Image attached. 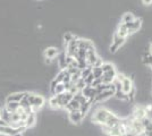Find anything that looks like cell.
Returning <instances> with one entry per match:
<instances>
[{
  "label": "cell",
  "mask_w": 152,
  "mask_h": 136,
  "mask_svg": "<svg viewBox=\"0 0 152 136\" xmlns=\"http://www.w3.org/2000/svg\"><path fill=\"white\" fill-rule=\"evenodd\" d=\"M133 89V83H132V79L128 77H125L124 81L121 82V90L124 91L125 93H128L129 91Z\"/></svg>",
  "instance_id": "13"
},
{
  "label": "cell",
  "mask_w": 152,
  "mask_h": 136,
  "mask_svg": "<svg viewBox=\"0 0 152 136\" xmlns=\"http://www.w3.org/2000/svg\"><path fill=\"white\" fill-rule=\"evenodd\" d=\"M134 118H136V119H143L144 117H146V110L145 108H143V107H136L135 108V110H134Z\"/></svg>",
  "instance_id": "14"
},
{
  "label": "cell",
  "mask_w": 152,
  "mask_h": 136,
  "mask_svg": "<svg viewBox=\"0 0 152 136\" xmlns=\"http://www.w3.org/2000/svg\"><path fill=\"white\" fill-rule=\"evenodd\" d=\"M98 59V55L95 52L94 48L93 49H90L86 51V61H88V65L93 66V64L95 63V60Z\"/></svg>",
  "instance_id": "9"
},
{
  "label": "cell",
  "mask_w": 152,
  "mask_h": 136,
  "mask_svg": "<svg viewBox=\"0 0 152 136\" xmlns=\"http://www.w3.org/2000/svg\"><path fill=\"white\" fill-rule=\"evenodd\" d=\"M49 104H50V107L52 108V109H60V107H59V102H58L56 95H52V97H50V100H49Z\"/></svg>",
  "instance_id": "22"
},
{
  "label": "cell",
  "mask_w": 152,
  "mask_h": 136,
  "mask_svg": "<svg viewBox=\"0 0 152 136\" xmlns=\"http://www.w3.org/2000/svg\"><path fill=\"white\" fill-rule=\"evenodd\" d=\"M143 2L145 5H150V4H152V0H143Z\"/></svg>",
  "instance_id": "37"
},
{
  "label": "cell",
  "mask_w": 152,
  "mask_h": 136,
  "mask_svg": "<svg viewBox=\"0 0 152 136\" xmlns=\"http://www.w3.org/2000/svg\"><path fill=\"white\" fill-rule=\"evenodd\" d=\"M141 23H142V20H136V18L133 22L127 23L126 26H127V30H128V34H132V33H135L136 31H139V28L141 27Z\"/></svg>",
  "instance_id": "5"
},
{
  "label": "cell",
  "mask_w": 152,
  "mask_h": 136,
  "mask_svg": "<svg viewBox=\"0 0 152 136\" xmlns=\"http://www.w3.org/2000/svg\"><path fill=\"white\" fill-rule=\"evenodd\" d=\"M19 107H20V105H19V102H7L6 105H5V108H6L9 112H16Z\"/></svg>",
  "instance_id": "20"
},
{
  "label": "cell",
  "mask_w": 152,
  "mask_h": 136,
  "mask_svg": "<svg viewBox=\"0 0 152 136\" xmlns=\"http://www.w3.org/2000/svg\"><path fill=\"white\" fill-rule=\"evenodd\" d=\"M64 76H65V69L60 71L59 74L57 75V77L55 78V81L57 82V83H63V79H64Z\"/></svg>",
  "instance_id": "31"
},
{
  "label": "cell",
  "mask_w": 152,
  "mask_h": 136,
  "mask_svg": "<svg viewBox=\"0 0 152 136\" xmlns=\"http://www.w3.org/2000/svg\"><path fill=\"white\" fill-rule=\"evenodd\" d=\"M127 97H128V101H131V102L134 101V97H135V89L134 87L127 93Z\"/></svg>",
  "instance_id": "33"
},
{
  "label": "cell",
  "mask_w": 152,
  "mask_h": 136,
  "mask_svg": "<svg viewBox=\"0 0 152 136\" xmlns=\"http://www.w3.org/2000/svg\"><path fill=\"white\" fill-rule=\"evenodd\" d=\"M91 102H90L89 100L88 101H85V102H83V103H81V105H80V111H81V113H82L83 116H85L88 112H89L90 108H91Z\"/></svg>",
  "instance_id": "19"
},
{
  "label": "cell",
  "mask_w": 152,
  "mask_h": 136,
  "mask_svg": "<svg viewBox=\"0 0 152 136\" xmlns=\"http://www.w3.org/2000/svg\"><path fill=\"white\" fill-rule=\"evenodd\" d=\"M125 40H126L125 38H121V36H118V35L115 33L114 38H113V42H111V45H110V51L113 52V53L117 51L121 45L124 44Z\"/></svg>",
  "instance_id": "4"
},
{
  "label": "cell",
  "mask_w": 152,
  "mask_h": 136,
  "mask_svg": "<svg viewBox=\"0 0 152 136\" xmlns=\"http://www.w3.org/2000/svg\"><path fill=\"white\" fill-rule=\"evenodd\" d=\"M92 68H93V67L90 65L88 66V67H85V68H83L82 71H81V78L84 79L85 77H88L90 74L92 73Z\"/></svg>",
  "instance_id": "23"
},
{
  "label": "cell",
  "mask_w": 152,
  "mask_h": 136,
  "mask_svg": "<svg viewBox=\"0 0 152 136\" xmlns=\"http://www.w3.org/2000/svg\"><path fill=\"white\" fill-rule=\"evenodd\" d=\"M73 39H74V35L70 32H66L64 34V41H65V43H68V42H70Z\"/></svg>",
  "instance_id": "30"
},
{
  "label": "cell",
  "mask_w": 152,
  "mask_h": 136,
  "mask_svg": "<svg viewBox=\"0 0 152 136\" xmlns=\"http://www.w3.org/2000/svg\"><path fill=\"white\" fill-rule=\"evenodd\" d=\"M59 66H60L61 69H66L67 68V65H66V53L65 52L61 53L60 57H59Z\"/></svg>",
  "instance_id": "26"
},
{
  "label": "cell",
  "mask_w": 152,
  "mask_h": 136,
  "mask_svg": "<svg viewBox=\"0 0 152 136\" xmlns=\"http://www.w3.org/2000/svg\"><path fill=\"white\" fill-rule=\"evenodd\" d=\"M115 94V90H106L101 92V93H99L96 97H94V102H100V101H103V100H106L108 97H110L111 95H114Z\"/></svg>",
  "instance_id": "7"
},
{
  "label": "cell",
  "mask_w": 152,
  "mask_h": 136,
  "mask_svg": "<svg viewBox=\"0 0 152 136\" xmlns=\"http://www.w3.org/2000/svg\"><path fill=\"white\" fill-rule=\"evenodd\" d=\"M37 121V117H35V113L34 112H31L27 115V118L25 119V126L26 128H30L32 126H34V124Z\"/></svg>",
  "instance_id": "16"
},
{
  "label": "cell",
  "mask_w": 152,
  "mask_h": 136,
  "mask_svg": "<svg viewBox=\"0 0 152 136\" xmlns=\"http://www.w3.org/2000/svg\"><path fill=\"white\" fill-rule=\"evenodd\" d=\"M77 47L78 49H84V50H90V49H93V43L90 41V40H84V39H78L77 40Z\"/></svg>",
  "instance_id": "8"
},
{
  "label": "cell",
  "mask_w": 152,
  "mask_h": 136,
  "mask_svg": "<svg viewBox=\"0 0 152 136\" xmlns=\"http://www.w3.org/2000/svg\"><path fill=\"white\" fill-rule=\"evenodd\" d=\"M13 136H23L20 133H17V134H15V135H13Z\"/></svg>",
  "instance_id": "39"
},
{
  "label": "cell",
  "mask_w": 152,
  "mask_h": 136,
  "mask_svg": "<svg viewBox=\"0 0 152 136\" xmlns=\"http://www.w3.org/2000/svg\"><path fill=\"white\" fill-rule=\"evenodd\" d=\"M116 34L118 36H121V38H125L126 39V36L128 35V30H127V26L125 23H121V25L118 26V30H117Z\"/></svg>",
  "instance_id": "15"
},
{
  "label": "cell",
  "mask_w": 152,
  "mask_h": 136,
  "mask_svg": "<svg viewBox=\"0 0 152 136\" xmlns=\"http://www.w3.org/2000/svg\"><path fill=\"white\" fill-rule=\"evenodd\" d=\"M102 65H103V61H102V59L100 58V57H98V59L95 60V63L93 64V66H92V67H94V68H99V67H101Z\"/></svg>",
  "instance_id": "34"
},
{
  "label": "cell",
  "mask_w": 152,
  "mask_h": 136,
  "mask_svg": "<svg viewBox=\"0 0 152 136\" xmlns=\"http://www.w3.org/2000/svg\"><path fill=\"white\" fill-rule=\"evenodd\" d=\"M117 99H121V100H127L128 101V97H127V93H125L123 90H117L115 91V94Z\"/></svg>",
  "instance_id": "25"
},
{
  "label": "cell",
  "mask_w": 152,
  "mask_h": 136,
  "mask_svg": "<svg viewBox=\"0 0 152 136\" xmlns=\"http://www.w3.org/2000/svg\"><path fill=\"white\" fill-rule=\"evenodd\" d=\"M68 117H69V120L73 124H80L83 120V118H84V116L81 113V111L80 110L70 111Z\"/></svg>",
  "instance_id": "6"
},
{
  "label": "cell",
  "mask_w": 152,
  "mask_h": 136,
  "mask_svg": "<svg viewBox=\"0 0 152 136\" xmlns=\"http://www.w3.org/2000/svg\"><path fill=\"white\" fill-rule=\"evenodd\" d=\"M101 69H102V73H107V71H113V69H116V68L110 63H103V65L101 66Z\"/></svg>",
  "instance_id": "27"
},
{
  "label": "cell",
  "mask_w": 152,
  "mask_h": 136,
  "mask_svg": "<svg viewBox=\"0 0 152 136\" xmlns=\"http://www.w3.org/2000/svg\"><path fill=\"white\" fill-rule=\"evenodd\" d=\"M24 94H25V92H17V93L10 94L7 97V102H19L24 97Z\"/></svg>",
  "instance_id": "12"
},
{
  "label": "cell",
  "mask_w": 152,
  "mask_h": 136,
  "mask_svg": "<svg viewBox=\"0 0 152 136\" xmlns=\"http://www.w3.org/2000/svg\"><path fill=\"white\" fill-rule=\"evenodd\" d=\"M57 55H58V49H57V48H53V47L45 49V58L52 59V58H55Z\"/></svg>",
  "instance_id": "17"
},
{
  "label": "cell",
  "mask_w": 152,
  "mask_h": 136,
  "mask_svg": "<svg viewBox=\"0 0 152 136\" xmlns=\"http://www.w3.org/2000/svg\"><path fill=\"white\" fill-rule=\"evenodd\" d=\"M57 84H58V83L56 82V81H55V79H53V81L51 82V84H50V91H51V93H52V94H53V91H55V87H56V85H57Z\"/></svg>",
  "instance_id": "36"
},
{
  "label": "cell",
  "mask_w": 152,
  "mask_h": 136,
  "mask_svg": "<svg viewBox=\"0 0 152 136\" xmlns=\"http://www.w3.org/2000/svg\"><path fill=\"white\" fill-rule=\"evenodd\" d=\"M102 69L101 67H99V68H92V75H93V77L94 78H100L102 76Z\"/></svg>",
  "instance_id": "29"
},
{
  "label": "cell",
  "mask_w": 152,
  "mask_h": 136,
  "mask_svg": "<svg viewBox=\"0 0 152 136\" xmlns=\"http://www.w3.org/2000/svg\"><path fill=\"white\" fill-rule=\"evenodd\" d=\"M45 63H47V64H50V63H51V59H49V58H45Z\"/></svg>",
  "instance_id": "38"
},
{
  "label": "cell",
  "mask_w": 152,
  "mask_h": 136,
  "mask_svg": "<svg viewBox=\"0 0 152 136\" xmlns=\"http://www.w3.org/2000/svg\"><path fill=\"white\" fill-rule=\"evenodd\" d=\"M100 84H102L101 77H100V78H94V79H93V82H92V84H91V86L95 87V86H98V85H100Z\"/></svg>",
  "instance_id": "35"
},
{
  "label": "cell",
  "mask_w": 152,
  "mask_h": 136,
  "mask_svg": "<svg viewBox=\"0 0 152 136\" xmlns=\"http://www.w3.org/2000/svg\"><path fill=\"white\" fill-rule=\"evenodd\" d=\"M73 99L74 100H76V101H78L80 103H83V102H85V101H88V99L84 97L82 94V92L81 91H78L76 94H74V97H73Z\"/></svg>",
  "instance_id": "24"
},
{
  "label": "cell",
  "mask_w": 152,
  "mask_h": 136,
  "mask_svg": "<svg viewBox=\"0 0 152 136\" xmlns=\"http://www.w3.org/2000/svg\"><path fill=\"white\" fill-rule=\"evenodd\" d=\"M53 95H56V97H57L58 102H59V107L64 108V109H65L66 104L68 103L70 100L73 99V97H74L72 93L67 92V91H65L64 93H60V94H53Z\"/></svg>",
  "instance_id": "3"
},
{
  "label": "cell",
  "mask_w": 152,
  "mask_h": 136,
  "mask_svg": "<svg viewBox=\"0 0 152 136\" xmlns=\"http://www.w3.org/2000/svg\"><path fill=\"white\" fill-rule=\"evenodd\" d=\"M10 116H12V112H9L5 107L0 108V119L4 123H6L7 125L10 124Z\"/></svg>",
  "instance_id": "10"
},
{
  "label": "cell",
  "mask_w": 152,
  "mask_h": 136,
  "mask_svg": "<svg viewBox=\"0 0 152 136\" xmlns=\"http://www.w3.org/2000/svg\"><path fill=\"white\" fill-rule=\"evenodd\" d=\"M142 125L144 127V132H152V120L148 117H144L143 119H141Z\"/></svg>",
  "instance_id": "18"
},
{
  "label": "cell",
  "mask_w": 152,
  "mask_h": 136,
  "mask_svg": "<svg viewBox=\"0 0 152 136\" xmlns=\"http://www.w3.org/2000/svg\"><path fill=\"white\" fill-rule=\"evenodd\" d=\"M80 105L81 103L78 102V101H76L74 99H72L68 103L66 104V107H65V109L70 112V111H75V110H80Z\"/></svg>",
  "instance_id": "11"
},
{
  "label": "cell",
  "mask_w": 152,
  "mask_h": 136,
  "mask_svg": "<svg viewBox=\"0 0 152 136\" xmlns=\"http://www.w3.org/2000/svg\"><path fill=\"white\" fill-rule=\"evenodd\" d=\"M26 97H27V100L30 102V105L33 109V112L39 110V109H41L43 107V104H45V97H41V95L26 92Z\"/></svg>",
  "instance_id": "1"
},
{
  "label": "cell",
  "mask_w": 152,
  "mask_h": 136,
  "mask_svg": "<svg viewBox=\"0 0 152 136\" xmlns=\"http://www.w3.org/2000/svg\"><path fill=\"white\" fill-rule=\"evenodd\" d=\"M65 92V86H64V83H58L55 87V91H53V94H60V93H64ZM52 94V95H53Z\"/></svg>",
  "instance_id": "28"
},
{
  "label": "cell",
  "mask_w": 152,
  "mask_h": 136,
  "mask_svg": "<svg viewBox=\"0 0 152 136\" xmlns=\"http://www.w3.org/2000/svg\"><path fill=\"white\" fill-rule=\"evenodd\" d=\"M76 87H77V90L78 91H82L83 89H84V86H85V82H84V79H83V78H81V79H80V81H78V82H77V83H76Z\"/></svg>",
  "instance_id": "32"
},
{
  "label": "cell",
  "mask_w": 152,
  "mask_h": 136,
  "mask_svg": "<svg viewBox=\"0 0 152 136\" xmlns=\"http://www.w3.org/2000/svg\"><path fill=\"white\" fill-rule=\"evenodd\" d=\"M135 20V17H134V15L132 13H126L124 14V16H123V18H121V23H129V22H133Z\"/></svg>",
  "instance_id": "21"
},
{
  "label": "cell",
  "mask_w": 152,
  "mask_h": 136,
  "mask_svg": "<svg viewBox=\"0 0 152 136\" xmlns=\"http://www.w3.org/2000/svg\"><path fill=\"white\" fill-rule=\"evenodd\" d=\"M150 50H151V51H150V53L152 55V43H151V47H150Z\"/></svg>",
  "instance_id": "40"
},
{
  "label": "cell",
  "mask_w": 152,
  "mask_h": 136,
  "mask_svg": "<svg viewBox=\"0 0 152 136\" xmlns=\"http://www.w3.org/2000/svg\"><path fill=\"white\" fill-rule=\"evenodd\" d=\"M111 116V112L110 111L106 110V109H99V110L95 111L94 116L92 117V121L96 124H101L104 125L107 123L108 118Z\"/></svg>",
  "instance_id": "2"
}]
</instances>
